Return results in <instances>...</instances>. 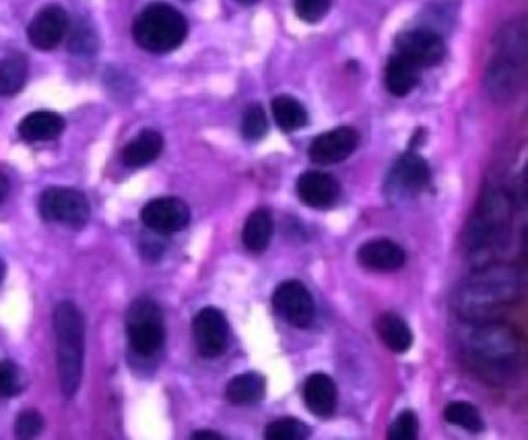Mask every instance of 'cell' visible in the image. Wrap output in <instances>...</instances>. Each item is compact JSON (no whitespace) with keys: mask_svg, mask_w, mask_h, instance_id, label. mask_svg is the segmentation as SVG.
<instances>
[{"mask_svg":"<svg viewBox=\"0 0 528 440\" xmlns=\"http://www.w3.org/2000/svg\"><path fill=\"white\" fill-rule=\"evenodd\" d=\"M421 69L411 62L409 58L396 54L390 56L386 71H384V83L386 89L396 98H405L419 85Z\"/></svg>","mask_w":528,"mask_h":440,"instance_id":"obj_19","label":"cell"},{"mask_svg":"<svg viewBox=\"0 0 528 440\" xmlns=\"http://www.w3.org/2000/svg\"><path fill=\"white\" fill-rule=\"evenodd\" d=\"M520 292L518 271L510 265H485L456 294V310L469 323H485L510 306Z\"/></svg>","mask_w":528,"mask_h":440,"instance_id":"obj_1","label":"cell"},{"mask_svg":"<svg viewBox=\"0 0 528 440\" xmlns=\"http://www.w3.org/2000/svg\"><path fill=\"white\" fill-rule=\"evenodd\" d=\"M273 116L277 127L285 133H293V131H300L308 124V112L306 108L297 102L291 96H279L273 100Z\"/></svg>","mask_w":528,"mask_h":440,"instance_id":"obj_25","label":"cell"},{"mask_svg":"<svg viewBox=\"0 0 528 440\" xmlns=\"http://www.w3.org/2000/svg\"><path fill=\"white\" fill-rule=\"evenodd\" d=\"M135 42L153 54H168L180 48L188 36L186 17L165 3H155L143 9L132 25Z\"/></svg>","mask_w":528,"mask_h":440,"instance_id":"obj_5","label":"cell"},{"mask_svg":"<svg viewBox=\"0 0 528 440\" xmlns=\"http://www.w3.org/2000/svg\"><path fill=\"white\" fill-rule=\"evenodd\" d=\"M304 401L308 410L318 418H328L335 414L337 407V385L324 372L310 374L304 383Z\"/></svg>","mask_w":528,"mask_h":440,"instance_id":"obj_18","label":"cell"},{"mask_svg":"<svg viewBox=\"0 0 528 440\" xmlns=\"http://www.w3.org/2000/svg\"><path fill=\"white\" fill-rule=\"evenodd\" d=\"M359 135L351 127H339L316 137L310 145V160L320 166L339 164L357 149Z\"/></svg>","mask_w":528,"mask_h":440,"instance_id":"obj_14","label":"cell"},{"mask_svg":"<svg viewBox=\"0 0 528 440\" xmlns=\"http://www.w3.org/2000/svg\"><path fill=\"white\" fill-rule=\"evenodd\" d=\"M21 389V374L13 362H0V399L11 397Z\"/></svg>","mask_w":528,"mask_h":440,"instance_id":"obj_33","label":"cell"},{"mask_svg":"<svg viewBox=\"0 0 528 440\" xmlns=\"http://www.w3.org/2000/svg\"><path fill=\"white\" fill-rule=\"evenodd\" d=\"M475 325L465 343L467 362L493 383L508 379L518 360V343L512 331L489 321Z\"/></svg>","mask_w":528,"mask_h":440,"instance_id":"obj_3","label":"cell"},{"mask_svg":"<svg viewBox=\"0 0 528 440\" xmlns=\"http://www.w3.org/2000/svg\"><path fill=\"white\" fill-rule=\"evenodd\" d=\"M66 31H69V15L58 5H48L31 19L27 27V38L33 48L48 52L64 40Z\"/></svg>","mask_w":528,"mask_h":440,"instance_id":"obj_13","label":"cell"},{"mask_svg":"<svg viewBox=\"0 0 528 440\" xmlns=\"http://www.w3.org/2000/svg\"><path fill=\"white\" fill-rule=\"evenodd\" d=\"M273 306L289 325L297 329H308L316 319L314 298L302 281H283L273 294Z\"/></svg>","mask_w":528,"mask_h":440,"instance_id":"obj_11","label":"cell"},{"mask_svg":"<svg viewBox=\"0 0 528 440\" xmlns=\"http://www.w3.org/2000/svg\"><path fill=\"white\" fill-rule=\"evenodd\" d=\"M27 81V60L21 54H11L0 60V96L11 98L23 89Z\"/></svg>","mask_w":528,"mask_h":440,"instance_id":"obj_26","label":"cell"},{"mask_svg":"<svg viewBox=\"0 0 528 440\" xmlns=\"http://www.w3.org/2000/svg\"><path fill=\"white\" fill-rule=\"evenodd\" d=\"M429 180H432V170H429L427 162L415 151L405 153L390 172V182L394 184V188H401V191L413 195L421 193Z\"/></svg>","mask_w":528,"mask_h":440,"instance_id":"obj_17","label":"cell"},{"mask_svg":"<svg viewBox=\"0 0 528 440\" xmlns=\"http://www.w3.org/2000/svg\"><path fill=\"white\" fill-rule=\"evenodd\" d=\"M498 52L489 62L485 85L493 100H510L522 83L524 58H526V29L524 21L508 23L498 36Z\"/></svg>","mask_w":528,"mask_h":440,"instance_id":"obj_4","label":"cell"},{"mask_svg":"<svg viewBox=\"0 0 528 440\" xmlns=\"http://www.w3.org/2000/svg\"><path fill=\"white\" fill-rule=\"evenodd\" d=\"M163 151V137L157 131H143L122 149V164L128 168H143L155 162Z\"/></svg>","mask_w":528,"mask_h":440,"instance_id":"obj_22","label":"cell"},{"mask_svg":"<svg viewBox=\"0 0 528 440\" xmlns=\"http://www.w3.org/2000/svg\"><path fill=\"white\" fill-rule=\"evenodd\" d=\"M126 335L130 350L137 356H155L165 339L163 312L151 298H137L126 312Z\"/></svg>","mask_w":528,"mask_h":440,"instance_id":"obj_6","label":"cell"},{"mask_svg":"<svg viewBox=\"0 0 528 440\" xmlns=\"http://www.w3.org/2000/svg\"><path fill=\"white\" fill-rule=\"evenodd\" d=\"M44 430V418L33 412V410H27V412H21L17 422H15V434L19 438H36L40 432Z\"/></svg>","mask_w":528,"mask_h":440,"instance_id":"obj_32","label":"cell"},{"mask_svg":"<svg viewBox=\"0 0 528 440\" xmlns=\"http://www.w3.org/2000/svg\"><path fill=\"white\" fill-rule=\"evenodd\" d=\"M275 232L273 215L267 209H256L248 215L244 230H242V242L244 248L252 255H260L269 248L271 238Z\"/></svg>","mask_w":528,"mask_h":440,"instance_id":"obj_21","label":"cell"},{"mask_svg":"<svg viewBox=\"0 0 528 440\" xmlns=\"http://www.w3.org/2000/svg\"><path fill=\"white\" fill-rule=\"evenodd\" d=\"M71 50L73 52H93L95 50V38L89 29H77L75 36L71 40Z\"/></svg>","mask_w":528,"mask_h":440,"instance_id":"obj_34","label":"cell"},{"mask_svg":"<svg viewBox=\"0 0 528 440\" xmlns=\"http://www.w3.org/2000/svg\"><path fill=\"white\" fill-rule=\"evenodd\" d=\"M269 122L267 114H264V108L260 104H252L246 108L244 118H242V135L248 141H260L264 135H267Z\"/></svg>","mask_w":528,"mask_h":440,"instance_id":"obj_29","label":"cell"},{"mask_svg":"<svg viewBox=\"0 0 528 440\" xmlns=\"http://www.w3.org/2000/svg\"><path fill=\"white\" fill-rule=\"evenodd\" d=\"M192 337L203 358L211 360L225 354L229 345V323L225 314L215 306L203 308L192 321Z\"/></svg>","mask_w":528,"mask_h":440,"instance_id":"obj_9","label":"cell"},{"mask_svg":"<svg viewBox=\"0 0 528 440\" xmlns=\"http://www.w3.org/2000/svg\"><path fill=\"white\" fill-rule=\"evenodd\" d=\"M40 215L52 224L83 228L89 219V201L77 188L52 186L42 193Z\"/></svg>","mask_w":528,"mask_h":440,"instance_id":"obj_8","label":"cell"},{"mask_svg":"<svg viewBox=\"0 0 528 440\" xmlns=\"http://www.w3.org/2000/svg\"><path fill=\"white\" fill-rule=\"evenodd\" d=\"M394 52L415 62L419 69L436 67L446 56V42L434 29H411L396 36Z\"/></svg>","mask_w":528,"mask_h":440,"instance_id":"obj_10","label":"cell"},{"mask_svg":"<svg viewBox=\"0 0 528 440\" xmlns=\"http://www.w3.org/2000/svg\"><path fill=\"white\" fill-rule=\"evenodd\" d=\"M419 434V418L415 412H403L388 430L390 440H415Z\"/></svg>","mask_w":528,"mask_h":440,"instance_id":"obj_30","label":"cell"},{"mask_svg":"<svg viewBox=\"0 0 528 440\" xmlns=\"http://www.w3.org/2000/svg\"><path fill=\"white\" fill-rule=\"evenodd\" d=\"M238 3L240 5H254V3H258V0H238Z\"/></svg>","mask_w":528,"mask_h":440,"instance_id":"obj_38","label":"cell"},{"mask_svg":"<svg viewBox=\"0 0 528 440\" xmlns=\"http://www.w3.org/2000/svg\"><path fill=\"white\" fill-rule=\"evenodd\" d=\"M192 438H223V436L217 432H209V430H198L192 434Z\"/></svg>","mask_w":528,"mask_h":440,"instance_id":"obj_36","label":"cell"},{"mask_svg":"<svg viewBox=\"0 0 528 440\" xmlns=\"http://www.w3.org/2000/svg\"><path fill=\"white\" fill-rule=\"evenodd\" d=\"M330 0H295V15L306 23H318L326 17Z\"/></svg>","mask_w":528,"mask_h":440,"instance_id":"obj_31","label":"cell"},{"mask_svg":"<svg viewBox=\"0 0 528 440\" xmlns=\"http://www.w3.org/2000/svg\"><path fill=\"white\" fill-rule=\"evenodd\" d=\"M444 420L452 426H458V428H465L473 434L481 432L483 430V418L479 414L477 407L469 401H452L446 405L444 410Z\"/></svg>","mask_w":528,"mask_h":440,"instance_id":"obj_27","label":"cell"},{"mask_svg":"<svg viewBox=\"0 0 528 440\" xmlns=\"http://www.w3.org/2000/svg\"><path fill=\"white\" fill-rule=\"evenodd\" d=\"M264 383L262 374L258 372H244L238 374L236 379H231L227 389H225V397L227 401L236 403V405H246V403H256L264 397Z\"/></svg>","mask_w":528,"mask_h":440,"instance_id":"obj_24","label":"cell"},{"mask_svg":"<svg viewBox=\"0 0 528 440\" xmlns=\"http://www.w3.org/2000/svg\"><path fill=\"white\" fill-rule=\"evenodd\" d=\"M3 277H5V263L0 259V284H3Z\"/></svg>","mask_w":528,"mask_h":440,"instance_id":"obj_37","label":"cell"},{"mask_svg":"<svg viewBox=\"0 0 528 440\" xmlns=\"http://www.w3.org/2000/svg\"><path fill=\"white\" fill-rule=\"evenodd\" d=\"M7 195H9V180H7V176L3 172H0V205L5 203Z\"/></svg>","mask_w":528,"mask_h":440,"instance_id":"obj_35","label":"cell"},{"mask_svg":"<svg viewBox=\"0 0 528 440\" xmlns=\"http://www.w3.org/2000/svg\"><path fill=\"white\" fill-rule=\"evenodd\" d=\"M64 131V118L56 112L40 110L25 116L19 124V135L27 143H44L60 137Z\"/></svg>","mask_w":528,"mask_h":440,"instance_id":"obj_20","label":"cell"},{"mask_svg":"<svg viewBox=\"0 0 528 440\" xmlns=\"http://www.w3.org/2000/svg\"><path fill=\"white\" fill-rule=\"evenodd\" d=\"M264 436L269 440H306L310 436V428L295 418H281L267 426Z\"/></svg>","mask_w":528,"mask_h":440,"instance_id":"obj_28","label":"cell"},{"mask_svg":"<svg viewBox=\"0 0 528 440\" xmlns=\"http://www.w3.org/2000/svg\"><path fill=\"white\" fill-rule=\"evenodd\" d=\"M54 335L58 354V381L64 397H75L83 379L85 319L77 304L60 302L54 308Z\"/></svg>","mask_w":528,"mask_h":440,"instance_id":"obj_2","label":"cell"},{"mask_svg":"<svg viewBox=\"0 0 528 440\" xmlns=\"http://www.w3.org/2000/svg\"><path fill=\"white\" fill-rule=\"evenodd\" d=\"M357 261L361 267H366L370 271L388 273V271H399L405 265L407 253L403 250V246H399L394 240L376 238L366 242L357 250Z\"/></svg>","mask_w":528,"mask_h":440,"instance_id":"obj_16","label":"cell"},{"mask_svg":"<svg viewBox=\"0 0 528 440\" xmlns=\"http://www.w3.org/2000/svg\"><path fill=\"white\" fill-rule=\"evenodd\" d=\"M376 331L386 348L394 354H405L413 345V331L399 314L386 312L376 321Z\"/></svg>","mask_w":528,"mask_h":440,"instance_id":"obj_23","label":"cell"},{"mask_svg":"<svg viewBox=\"0 0 528 440\" xmlns=\"http://www.w3.org/2000/svg\"><path fill=\"white\" fill-rule=\"evenodd\" d=\"M510 224V203L502 193H487L469 224V246L487 250L498 244Z\"/></svg>","mask_w":528,"mask_h":440,"instance_id":"obj_7","label":"cell"},{"mask_svg":"<svg viewBox=\"0 0 528 440\" xmlns=\"http://www.w3.org/2000/svg\"><path fill=\"white\" fill-rule=\"evenodd\" d=\"M143 224L161 236L176 234L188 228L190 224V209L182 199L176 197H161L149 201L141 211Z\"/></svg>","mask_w":528,"mask_h":440,"instance_id":"obj_12","label":"cell"},{"mask_svg":"<svg viewBox=\"0 0 528 440\" xmlns=\"http://www.w3.org/2000/svg\"><path fill=\"white\" fill-rule=\"evenodd\" d=\"M297 197L312 209H328L333 207L341 197V184L335 176L326 172L310 170L297 178Z\"/></svg>","mask_w":528,"mask_h":440,"instance_id":"obj_15","label":"cell"}]
</instances>
